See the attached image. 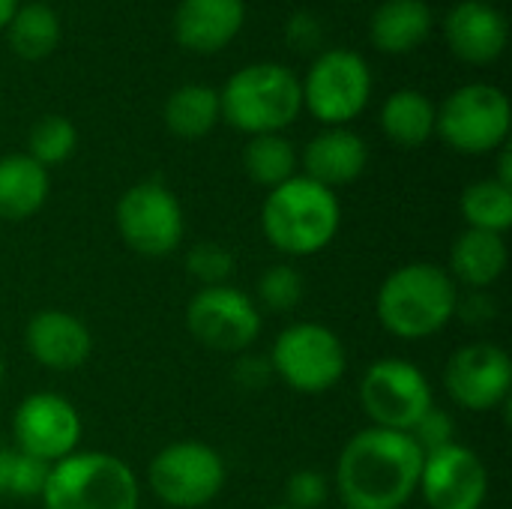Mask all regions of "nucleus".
Returning <instances> with one entry per match:
<instances>
[{"label":"nucleus","instance_id":"obj_1","mask_svg":"<svg viewBox=\"0 0 512 509\" xmlns=\"http://www.w3.org/2000/svg\"><path fill=\"white\" fill-rule=\"evenodd\" d=\"M423 450L408 432L363 429L336 462V492L345 509H402L420 489Z\"/></svg>","mask_w":512,"mask_h":509},{"label":"nucleus","instance_id":"obj_2","mask_svg":"<svg viewBox=\"0 0 512 509\" xmlns=\"http://www.w3.org/2000/svg\"><path fill=\"white\" fill-rule=\"evenodd\" d=\"M459 285L453 276L429 261L393 270L375 297L381 327L405 342H420L441 333L456 318Z\"/></svg>","mask_w":512,"mask_h":509},{"label":"nucleus","instance_id":"obj_3","mask_svg":"<svg viewBox=\"0 0 512 509\" xmlns=\"http://www.w3.org/2000/svg\"><path fill=\"white\" fill-rule=\"evenodd\" d=\"M339 222L342 207L336 192L309 177H291L270 189L261 207V231L267 243L294 258H309L327 249L339 234Z\"/></svg>","mask_w":512,"mask_h":509},{"label":"nucleus","instance_id":"obj_4","mask_svg":"<svg viewBox=\"0 0 512 509\" xmlns=\"http://www.w3.org/2000/svg\"><path fill=\"white\" fill-rule=\"evenodd\" d=\"M39 501L42 509H138L141 489L123 459L75 450L51 465Z\"/></svg>","mask_w":512,"mask_h":509},{"label":"nucleus","instance_id":"obj_5","mask_svg":"<svg viewBox=\"0 0 512 509\" xmlns=\"http://www.w3.org/2000/svg\"><path fill=\"white\" fill-rule=\"evenodd\" d=\"M222 117L246 135H273L291 126L303 108L297 75L279 63H252L234 72L219 93Z\"/></svg>","mask_w":512,"mask_h":509},{"label":"nucleus","instance_id":"obj_6","mask_svg":"<svg viewBox=\"0 0 512 509\" xmlns=\"http://www.w3.org/2000/svg\"><path fill=\"white\" fill-rule=\"evenodd\" d=\"M345 366L348 357L342 339L330 327L315 321H297L285 327L276 336L270 354L273 375H279L282 384L306 396L333 390L342 381Z\"/></svg>","mask_w":512,"mask_h":509},{"label":"nucleus","instance_id":"obj_7","mask_svg":"<svg viewBox=\"0 0 512 509\" xmlns=\"http://www.w3.org/2000/svg\"><path fill=\"white\" fill-rule=\"evenodd\" d=\"M360 405L375 429L411 432L420 417L435 408L429 378L408 360H375L360 381Z\"/></svg>","mask_w":512,"mask_h":509},{"label":"nucleus","instance_id":"obj_8","mask_svg":"<svg viewBox=\"0 0 512 509\" xmlns=\"http://www.w3.org/2000/svg\"><path fill=\"white\" fill-rule=\"evenodd\" d=\"M147 483L153 495L168 507H207L225 486V462L213 447L201 441H177L153 456Z\"/></svg>","mask_w":512,"mask_h":509},{"label":"nucleus","instance_id":"obj_9","mask_svg":"<svg viewBox=\"0 0 512 509\" xmlns=\"http://www.w3.org/2000/svg\"><path fill=\"white\" fill-rule=\"evenodd\" d=\"M117 231L123 243L144 258H165L183 243V207L159 180L126 189L117 201Z\"/></svg>","mask_w":512,"mask_h":509},{"label":"nucleus","instance_id":"obj_10","mask_svg":"<svg viewBox=\"0 0 512 509\" xmlns=\"http://www.w3.org/2000/svg\"><path fill=\"white\" fill-rule=\"evenodd\" d=\"M300 87H303V105L312 111L315 120L342 126L360 117V111L369 105L372 72L357 51L333 48L312 63Z\"/></svg>","mask_w":512,"mask_h":509},{"label":"nucleus","instance_id":"obj_11","mask_svg":"<svg viewBox=\"0 0 512 509\" xmlns=\"http://www.w3.org/2000/svg\"><path fill=\"white\" fill-rule=\"evenodd\" d=\"M435 132L459 153H492L510 135V99L492 84L459 87L438 111Z\"/></svg>","mask_w":512,"mask_h":509},{"label":"nucleus","instance_id":"obj_12","mask_svg":"<svg viewBox=\"0 0 512 509\" xmlns=\"http://www.w3.org/2000/svg\"><path fill=\"white\" fill-rule=\"evenodd\" d=\"M186 327L210 351L240 354L261 336V312L249 294L234 285L195 291L186 306Z\"/></svg>","mask_w":512,"mask_h":509},{"label":"nucleus","instance_id":"obj_13","mask_svg":"<svg viewBox=\"0 0 512 509\" xmlns=\"http://www.w3.org/2000/svg\"><path fill=\"white\" fill-rule=\"evenodd\" d=\"M18 453L48 465L72 456L81 441V417L75 405L57 393H30L12 417Z\"/></svg>","mask_w":512,"mask_h":509},{"label":"nucleus","instance_id":"obj_14","mask_svg":"<svg viewBox=\"0 0 512 509\" xmlns=\"http://www.w3.org/2000/svg\"><path fill=\"white\" fill-rule=\"evenodd\" d=\"M420 492L432 509H483L489 498V471L465 444H447L423 453Z\"/></svg>","mask_w":512,"mask_h":509},{"label":"nucleus","instance_id":"obj_15","mask_svg":"<svg viewBox=\"0 0 512 509\" xmlns=\"http://www.w3.org/2000/svg\"><path fill=\"white\" fill-rule=\"evenodd\" d=\"M444 387L450 399L465 411H492L504 405L512 387V363L507 351L492 342L459 348L444 369Z\"/></svg>","mask_w":512,"mask_h":509},{"label":"nucleus","instance_id":"obj_16","mask_svg":"<svg viewBox=\"0 0 512 509\" xmlns=\"http://www.w3.org/2000/svg\"><path fill=\"white\" fill-rule=\"evenodd\" d=\"M24 342L30 357L51 372H75L93 351V336L81 318L63 309H42L27 321Z\"/></svg>","mask_w":512,"mask_h":509},{"label":"nucleus","instance_id":"obj_17","mask_svg":"<svg viewBox=\"0 0 512 509\" xmlns=\"http://www.w3.org/2000/svg\"><path fill=\"white\" fill-rule=\"evenodd\" d=\"M447 42L459 60L486 66L507 48V18L486 0H465L447 15Z\"/></svg>","mask_w":512,"mask_h":509},{"label":"nucleus","instance_id":"obj_18","mask_svg":"<svg viewBox=\"0 0 512 509\" xmlns=\"http://www.w3.org/2000/svg\"><path fill=\"white\" fill-rule=\"evenodd\" d=\"M243 18V0H180L174 15V33L183 48L210 54L225 48L240 33Z\"/></svg>","mask_w":512,"mask_h":509},{"label":"nucleus","instance_id":"obj_19","mask_svg":"<svg viewBox=\"0 0 512 509\" xmlns=\"http://www.w3.org/2000/svg\"><path fill=\"white\" fill-rule=\"evenodd\" d=\"M369 162V147L366 141L345 129V126H330L321 135H315L306 150H303V168L309 180L336 189V186H348L354 183Z\"/></svg>","mask_w":512,"mask_h":509},{"label":"nucleus","instance_id":"obj_20","mask_svg":"<svg viewBox=\"0 0 512 509\" xmlns=\"http://www.w3.org/2000/svg\"><path fill=\"white\" fill-rule=\"evenodd\" d=\"M510 252L504 243V234H489V231H462L450 249V276L459 285H468L471 291H483L495 285L504 270H507Z\"/></svg>","mask_w":512,"mask_h":509},{"label":"nucleus","instance_id":"obj_21","mask_svg":"<svg viewBox=\"0 0 512 509\" xmlns=\"http://www.w3.org/2000/svg\"><path fill=\"white\" fill-rule=\"evenodd\" d=\"M48 198V168L27 153L0 159V219L21 222L42 210Z\"/></svg>","mask_w":512,"mask_h":509},{"label":"nucleus","instance_id":"obj_22","mask_svg":"<svg viewBox=\"0 0 512 509\" xmlns=\"http://www.w3.org/2000/svg\"><path fill=\"white\" fill-rule=\"evenodd\" d=\"M432 33V12L423 0H387L372 15V42L387 54H405Z\"/></svg>","mask_w":512,"mask_h":509},{"label":"nucleus","instance_id":"obj_23","mask_svg":"<svg viewBox=\"0 0 512 509\" xmlns=\"http://www.w3.org/2000/svg\"><path fill=\"white\" fill-rule=\"evenodd\" d=\"M438 108L417 90L393 93L381 108V129L399 147H423L435 135Z\"/></svg>","mask_w":512,"mask_h":509},{"label":"nucleus","instance_id":"obj_24","mask_svg":"<svg viewBox=\"0 0 512 509\" xmlns=\"http://www.w3.org/2000/svg\"><path fill=\"white\" fill-rule=\"evenodd\" d=\"M222 117L219 93L207 84H186L165 102V126L186 141L204 138Z\"/></svg>","mask_w":512,"mask_h":509},{"label":"nucleus","instance_id":"obj_25","mask_svg":"<svg viewBox=\"0 0 512 509\" xmlns=\"http://www.w3.org/2000/svg\"><path fill=\"white\" fill-rule=\"evenodd\" d=\"M243 165H246V174L258 186L276 189V186L288 183L291 177H297V150L279 132L252 135V141L243 150Z\"/></svg>","mask_w":512,"mask_h":509},{"label":"nucleus","instance_id":"obj_26","mask_svg":"<svg viewBox=\"0 0 512 509\" xmlns=\"http://www.w3.org/2000/svg\"><path fill=\"white\" fill-rule=\"evenodd\" d=\"M60 42V21L51 6L30 3L24 9H15L9 21V45L24 60H42L48 57Z\"/></svg>","mask_w":512,"mask_h":509},{"label":"nucleus","instance_id":"obj_27","mask_svg":"<svg viewBox=\"0 0 512 509\" xmlns=\"http://www.w3.org/2000/svg\"><path fill=\"white\" fill-rule=\"evenodd\" d=\"M459 207L468 228L504 234L512 225V186L498 180H477L462 192Z\"/></svg>","mask_w":512,"mask_h":509},{"label":"nucleus","instance_id":"obj_28","mask_svg":"<svg viewBox=\"0 0 512 509\" xmlns=\"http://www.w3.org/2000/svg\"><path fill=\"white\" fill-rule=\"evenodd\" d=\"M75 144H78V132L75 126L66 120V117H42L33 129H30V159H36L42 168H51V165H63L72 153H75Z\"/></svg>","mask_w":512,"mask_h":509},{"label":"nucleus","instance_id":"obj_29","mask_svg":"<svg viewBox=\"0 0 512 509\" xmlns=\"http://www.w3.org/2000/svg\"><path fill=\"white\" fill-rule=\"evenodd\" d=\"M258 300L270 312H291L303 300V276L291 264L267 267L258 279Z\"/></svg>","mask_w":512,"mask_h":509},{"label":"nucleus","instance_id":"obj_30","mask_svg":"<svg viewBox=\"0 0 512 509\" xmlns=\"http://www.w3.org/2000/svg\"><path fill=\"white\" fill-rule=\"evenodd\" d=\"M186 273L201 282V288H213V285H228L231 273H234V255L213 243V240H204V243H195L189 252H186Z\"/></svg>","mask_w":512,"mask_h":509},{"label":"nucleus","instance_id":"obj_31","mask_svg":"<svg viewBox=\"0 0 512 509\" xmlns=\"http://www.w3.org/2000/svg\"><path fill=\"white\" fill-rule=\"evenodd\" d=\"M48 471H51L48 462L12 450L6 495H15V498H39L42 489H45V483H48Z\"/></svg>","mask_w":512,"mask_h":509},{"label":"nucleus","instance_id":"obj_32","mask_svg":"<svg viewBox=\"0 0 512 509\" xmlns=\"http://www.w3.org/2000/svg\"><path fill=\"white\" fill-rule=\"evenodd\" d=\"M330 495V480L318 471H297L285 483V507L318 509Z\"/></svg>","mask_w":512,"mask_h":509},{"label":"nucleus","instance_id":"obj_33","mask_svg":"<svg viewBox=\"0 0 512 509\" xmlns=\"http://www.w3.org/2000/svg\"><path fill=\"white\" fill-rule=\"evenodd\" d=\"M408 435L417 441V447H420L423 453H432V450H438V447L453 444L456 426H453V417H450L447 411L429 408V411L420 417V423H417Z\"/></svg>","mask_w":512,"mask_h":509},{"label":"nucleus","instance_id":"obj_34","mask_svg":"<svg viewBox=\"0 0 512 509\" xmlns=\"http://www.w3.org/2000/svg\"><path fill=\"white\" fill-rule=\"evenodd\" d=\"M456 315L471 327H483V324H489L495 318V300L486 291H471V294L459 297Z\"/></svg>","mask_w":512,"mask_h":509},{"label":"nucleus","instance_id":"obj_35","mask_svg":"<svg viewBox=\"0 0 512 509\" xmlns=\"http://www.w3.org/2000/svg\"><path fill=\"white\" fill-rule=\"evenodd\" d=\"M270 375L273 369H270V360L264 357H240L234 366V381L246 390H261L270 381Z\"/></svg>","mask_w":512,"mask_h":509},{"label":"nucleus","instance_id":"obj_36","mask_svg":"<svg viewBox=\"0 0 512 509\" xmlns=\"http://www.w3.org/2000/svg\"><path fill=\"white\" fill-rule=\"evenodd\" d=\"M288 36H291V45H309L318 36V24L306 12H300V15H294V21L288 27Z\"/></svg>","mask_w":512,"mask_h":509},{"label":"nucleus","instance_id":"obj_37","mask_svg":"<svg viewBox=\"0 0 512 509\" xmlns=\"http://www.w3.org/2000/svg\"><path fill=\"white\" fill-rule=\"evenodd\" d=\"M9 462H12V450L0 447V498L6 495V486H9Z\"/></svg>","mask_w":512,"mask_h":509},{"label":"nucleus","instance_id":"obj_38","mask_svg":"<svg viewBox=\"0 0 512 509\" xmlns=\"http://www.w3.org/2000/svg\"><path fill=\"white\" fill-rule=\"evenodd\" d=\"M15 0H0V27H9L12 15H15Z\"/></svg>","mask_w":512,"mask_h":509},{"label":"nucleus","instance_id":"obj_39","mask_svg":"<svg viewBox=\"0 0 512 509\" xmlns=\"http://www.w3.org/2000/svg\"><path fill=\"white\" fill-rule=\"evenodd\" d=\"M0 381H3V354H0Z\"/></svg>","mask_w":512,"mask_h":509},{"label":"nucleus","instance_id":"obj_40","mask_svg":"<svg viewBox=\"0 0 512 509\" xmlns=\"http://www.w3.org/2000/svg\"><path fill=\"white\" fill-rule=\"evenodd\" d=\"M270 509H291V507H285V504H282V507H270Z\"/></svg>","mask_w":512,"mask_h":509}]
</instances>
